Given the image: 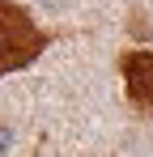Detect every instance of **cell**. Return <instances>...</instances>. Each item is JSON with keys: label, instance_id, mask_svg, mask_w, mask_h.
<instances>
[{"label": "cell", "instance_id": "cell-3", "mask_svg": "<svg viewBox=\"0 0 153 157\" xmlns=\"http://www.w3.org/2000/svg\"><path fill=\"white\" fill-rule=\"evenodd\" d=\"M9 144H13V132H9V128H0V153H4Z\"/></svg>", "mask_w": 153, "mask_h": 157}, {"label": "cell", "instance_id": "cell-1", "mask_svg": "<svg viewBox=\"0 0 153 157\" xmlns=\"http://www.w3.org/2000/svg\"><path fill=\"white\" fill-rule=\"evenodd\" d=\"M47 43H51V34L34 21V13L26 4L0 0V81L9 72L30 68L38 55L47 51Z\"/></svg>", "mask_w": 153, "mask_h": 157}, {"label": "cell", "instance_id": "cell-2", "mask_svg": "<svg viewBox=\"0 0 153 157\" xmlns=\"http://www.w3.org/2000/svg\"><path fill=\"white\" fill-rule=\"evenodd\" d=\"M119 72H124V94L140 115H153V51L136 47V51L119 55Z\"/></svg>", "mask_w": 153, "mask_h": 157}]
</instances>
